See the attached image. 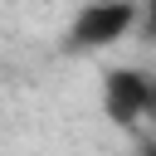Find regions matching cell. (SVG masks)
<instances>
[{"label":"cell","mask_w":156,"mask_h":156,"mask_svg":"<svg viewBox=\"0 0 156 156\" xmlns=\"http://www.w3.org/2000/svg\"><path fill=\"white\" fill-rule=\"evenodd\" d=\"M136 20V0H88L73 20V44L78 49H107L117 39H127Z\"/></svg>","instance_id":"cell-1"},{"label":"cell","mask_w":156,"mask_h":156,"mask_svg":"<svg viewBox=\"0 0 156 156\" xmlns=\"http://www.w3.org/2000/svg\"><path fill=\"white\" fill-rule=\"evenodd\" d=\"M151 78L141 73V68H112L107 73V83H102V107H107V117L117 122V127H132V122H141L146 117V107H151Z\"/></svg>","instance_id":"cell-2"}]
</instances>
